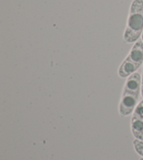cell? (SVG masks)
I'll return each instance as SVG.
<instances>
[{"label": "cell", "mask_w": 143, "mask_h": 160, "mask_svg": "<svg viewBox=\"0 0 143 160\" xmlns=\"http://www.w3.org/2000/svg\"><path fill=\"white\" fill-rule=\"evenodd\" d=\"M141 75L135 72L126 81L119 105V115L122 117L131 115L137 106L141 91Z\"/></svg>", "instance_id": "1"}, {"label": "cell", "mask_w": 143, "mask_h": 160, "mask_svg": "<svg viewBox=\"0 0 143 160\" xmlns=\"http://www.w3.org/2000/svg\"><path fill=\"white\" fill-rule=\"evenodd\" d=\"M133 146L136 152L143 158V141L135 139L133 141Z\"/></svg>", "instance_id": "5"}, {"label": "cell", "mask_w": 143, "mask_h": 160, "mask_svg": "<svg viewBox=\"0 0 143 160\" xmlns=\"http://www.w3.org/2000/svg\"><path fill=\"white\" fill-rule=\"evenodd\" d=\"M131 132L136 139L143 141V100L137 105L131 122Z\"/></svg>", "instance_id": "4"}, {"label": "cell", "mask_w": 143, "mask_h": 160, "mask_svg": "<svg viewBox=\"0 0 143 160\" xmlns=\"http://www.w3.org/2000/svg\"><path fill=\"white\" fill-rule=\"evenodd\" d=\"M141 94L143 98V70H142V76L141 79Z\"/></svg>", "instance_id": "6"}, {"label": "cell", "mask_w": 143, "mask_h": 160, "mask_svg": "<svg viewBox=\"0 0 143 160\" xmlns=\"http://www.w3.org/2000/svg\"><path fill=\"white\" fill-rule=\"evenodd\" d=\"M142 40L143 41V32H142Z\"/></svg>", "instance_id": "7"}, {"label": "cell", "mask_w": 143, "mask_h": 160, "mask_svg": "<svg viewBox=\"0 0 143 160\" xmlns=\"http://www.w3.org/2000/svg\"><path fill=\"white\" fill-rule=\"evenodd\" d=\"M143 32V0H133L131 3L123 40L133 43L140 39Z\"/></svg>", "instance_id": "2"}, {"label": "cell", "mask_w": 143, "mask_h": 160, "mask_svg": "<svg viewBox=\"0 0 143 160\" xmlns=\"http://www.w3.org/2000/svg\"><path fill=\"white\" fill-rule=\"evenodd\" d=\"M143 62V41L139 39L131 48L127 58L120 65L118 75L121 78H128L141 66Z\"/></svg>", "instance_id": "3"}, {"label": "cell", "mask_w": 143, "mask_h": 160, "mask_svg": "<svg viewBox=\"0 0 143 160\" xmlns=\"http://www.w3.org/2000/svg\"><path fill=\"white\" fill-rule=\"evenodd\" d=\"M139 160H143V158H141V159H140Z\"/></svg>", "instance_id": "8"}]
</instances>
